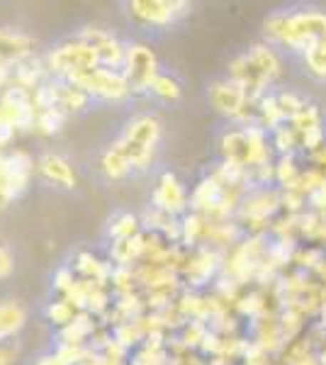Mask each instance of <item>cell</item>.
I'll return each instance as SVG.
<instances>
[{"label": "cell", "mask_w": 326, "mask_h": 365, "mask_svg": "<svg viewBox=\"0 0 326 365\" xmlns=\"http://www.w3.org/2000/svg\"><path fill=\"white\" fill-rule=\"evenodd\" d=\"M265 34L285 49L302 54L307 46L326 39V13L322 10L275 13L265 20Z\"/></svg>", "instance_id": "6da1fadb"}, {"label": "cell", "mask_w": 326, "mask_h": 365, "mask_svg": "<svg viewBox=\"0 0 326 365\" xmlns=\"http://www.w3.org/2000/svg\"><path fill=\"white\" fill-rule=\"evenodd\" d=\"M117 144L127 154L134 170L149 168L153 161V151L161 144V122L151 115H136L127 122Z\"/></svg>", "instance_id": "7a4b0ae2"}, {"label": "cell", "mask_w": 326, "mask_h": 365, "mask_svg": "<svg viewBox=\"0 0 326 365\" xmlns=\"http://www.w3.org/2000/svg\"><path fill=\"white\" fill-rule=\"evenodd\" d=\"M98 66L100 63H98L96 51L83 42V39L66 42L46 54V68H49L51 73H56L61 81H71V78H76V76L86 73V71H93Z\"/></svg>", "instance_id": "3957f363"}, {"label": "cell", "mask_w": 326, "mask_h": 365, "mask_svg": "<svg viewBox=\"0 0 326 365\" xmlns=\"http://www.w3.org/2000/svg\"><path fill=\"white\" fill-rule=\"evenodd\" d=\"M68 83L83 88V91H86L93 100L96 98H100V100H122L132 93L122 71L100 68V66L76 76V78H71Z\"/></svg>", "instance_id": "277c9868"}, {"label": "cell", "mask_w": 326, "mask_h": 365, "mask_svg": "<svg viewBox=\"0 0 326 365\" xmlns=\"http://www.w3.org/2000/svg\"><path fill=\"white\" fill-rule=\"evenodd\" d=\"M124 78L129 83L132 93H144L149 91L153 78L158 76V61L156 54L146 44H132L127 46V54H124Z\"/></svg>", "instance_id": "5b68a950"}, {"label": "cell", "mask_w": 326, "mask_h": 365, "mask_svg": "<svg viewBox=\"0 0 326 365\" xmlns=\"http://www.w3.org/2000/svg\"><path fill=\"white\" fill-rule=\"evenodd\" d=\"M188 3H170V0H136L129 3V13L146 27H168L180 15L188 13Z\"/></svg>", "instance_id": "8992f818"}, {"label": "cell", "mask_w": 326, "mask_h": 365, "mask_svg": "<svg viewBox=\"0 0 326 365\" xmlns=\"http://www.w3.org/2000/svg\"><path fill=\"white\" fill-rule=\"evenodd\" d=\"M81 39L96 51L98 56V63L103 68H112V71H122L124 68V54L127 49L112 37L110 32L105 29H98V27H91L88 32L81 34Z\"/></svg>", "instance_id": "52a82bcc"}, {"label": "cell", "mask_w": 326, "mask_h": 365, "mask_svg": "<svg viewBox=\"0 0 326 365\" xmlns=\"http://www.w3.org/2000/svg\"><path fill=\"white\" fill-rule=\"evenodd\" d=\"M210 100L222 115H239L246 105V88L231 78L217 81L210 86Z\"/></svg>", "instance_id": "ba28073f"}, {"label": "cell", "mask_w": 326, "mask_h": 365, "mask_svg": "<svg viewBox=\"0 0 326 365\" xmlns=\"http://www.w3.org/2000/svg\"><path fill=\"white\" fill-rule=\"evenodd\" d=\"M39 175L49 182L51 187H61V190H71L76 185V173L71 163L58 154H44L37 163Z\"/></svg>", "instance_id": "9c48e42d"}, {"label": "cell", "mask_w": 326, "mask_h": 365, "mask_svg": "<svg viewBox=\"0 0 326 365\" xmlns=\"http://www.w3.org/2000/svg\"><path fill=\"white\" fill-rule=\"evenodd\" d=\"M32 51V39L20 32H8L0 29V61L8 63H22Z\"/></svg>", "instance_id": "30bf717a"}, {"label": "cell", "mask_w": 326, "mask_h": 365, "mask_svg": "<svg viewBox=\"0 0 326 365\" xmlns=\"http://www.w3.org/2000/svg\"><path fill=\"white\" fill-rule=\"evenodd\" d=\"M188 202V195H185V187L180 185V182L175 180V175L165 173L161 182H158L156 187V205L165 212H180L183 207H185Z\"/></svg>", "instance_id": "8fae6325"}, {"label": "cell", "mask_w": 326, "mask_h": 365, "mask_svg": "<svg viewBox=\"0 0 326 365\" xmlns=\"http://www.w3.org/2000/svg\"><path fill=\"white\" fill-rule=\"evenodd\" d=\"M100 170H103V175L108 180H124L129 173H134L132 163H129L127 154L120 149L117 141L108 151H103V156H100Z\"/></svg>", "instance_id": "7c38bea8"}, {"label": "cell", "mask_w": 326, "mask_h": 365, "mask_svg": "<svg viewBox=\"0 0 326 365\" xmlns=\"http://www.w3.org/2000/svg\"><path fill=\"white\" fill-rule=\"evenodd\" d=\"M25 322H27V314L20 302H15V299L0 302V341H8V339H13L15 334H20Z\"/></svg>", "instance_id": "4fadbf2b"}, {"label": "cell", "mask_w": 326, "mask_h": 365, "mask_svg": "<svg viewBox=\"0 0 326 365\" xmlns=\"http://www.w3.org/2000/svg\"><path fill=\"white\" fill-rule=\"evenodd\" d=\"M248 61L256 66V71L265 81H272L280 76V58H277V54L270 49V46H265V44L253 46L251 54H248Z\"/></svg>", "instance_id": "5bb4252c"}, {"label": "cell", "mask_w": 326, "mask_h": 365, "mask_svg": "<svg viewBox=\"0 0 326 365\" xmlns=\"http://www.w3.org/2000/svg\"><path fill=\"white\" fill-rule=\"evenodd\" d=\"M300 56H302V63H305L307 71H310L314 78L326 81V39L307 46Z\"/></svg>", "instance_id": "9a60e30c"}, {"label": "cell", "mask_w": 326, "mask_h": 365, "mask_svg": "<svg viewBox=\"0 0 326 365\" xmlns=\"http://www.w3.org/2000/svg\"><path fill=\"white\" fill-rule=\"evenodd\" d=\"M149 93L153 98L161 100V103H175L183 91H180V83H178L170 73H158L156 78H153Z\"/></svg>", "instance_id": "2e32d148"}, {"label": "cell", "mask_w": 326, "mask_h": 365, "mask_svg": "<svg viewBox=\"0 0 326 365\" xmlns=\"http://www.w3.org/2000/svg\"><path fill=\"white\" fill-rule=\"evenodd\" d=\"M61 125H63V113L56 108L41 110L37 115V129L41 134H58L61 132Z\"/></svg>", "instance_id": "e0dca14e"}, {"label": "cell", "mask_w": 326, "mask_h": 365, "mask_svg": "<svg viewBox=\"0 0 326 365\" xmlns=\"http://www.w3.org/2000/svg\"><path fill=\"white\" fill-rule=\"evenodd\" d=\"M134 232H136V217L134 215H122L120 220L112 225V237H117V239H132Z\"/></svg>", "instance_id": "ac0fdd59"}, {"label": "cell", "mask_w": 326, "mask_h": 365, "mask_svg": "<svg viewBox=\"0 0 326 365\" xmlns=\"http://www.w3.org/2000/svg\"><path fill=\"white\" fill-rule=\"evenodd\" d=\"M46 314H49L51 322L61 324V327H68V324L73 322V309L68 307V302H54L49 309H46Z\"/></svg>", "instance_id": "d6986e66"}, {"label": "cell", "mask_w": 326, "mask_h": 365, "mask_svg": "<svg viewBox=\"0 0 326 365\" xmlns=\"http://www.w3.org/2000/svg\"><path fill=\"white\" fill-rule=\"evenodd\" d=\"M13 268H15L13 253H10V249H5V246L0 244V278H8V275L13 273Z\"/></svg>", "instance_id": "ffe728a7"}, {"label": "cell", "mask_w": 326, "mask_h": 365, "mask_svg": "<svg viewBox=\"0 0 326 365\" xmlns=\"http://www.w3.org/2000/svg\"><path fill=\"white\" fill-rule=\"evenodd\" d=\"M15 356H17L15 346H3V344H0V365H13Z\"/></svg>", "instance_id": "44dd1931"}, {"label": "cell", "mask_w": 326, "mask_h": 365, "mask_svg": "<svg viewBox=\"0 0 326 365\" xmlns=\"http://www.w3.org/2000/svg\"><path fill=\"white\" fill-rule=\"evenodd\" d=\"M39 365H63V361L58 356H46V358H41Z\"/></svg>", "instance_id": "7402d4cb"}, {"label": "cell", "mask_w": 326, "mask_h": 365, "mask_svg": "<svg viewBox=\"0 0 326 365\" xmlns=\"http://www.w3.org/2000/svg\"><path fill=\"white\" fill-rule=\"evenodd\" d=\"M5 78H8V66H5V63L0 61V88L5 86Z\"/></svg>", "instance_id": "603a6c76"}, {"label": "cell", "mask_w": 326, "mask_h": 365, "mask_svg": "<svg viewBox=\"0 0 326 365\" xmlns=\"http://www.w3.org/2000/svg\"><path fill=\"white\" fill-rule=\"evenodd\" d=\"M3 161H5V156H3V154H0V166H3Z\"/></svg>", "instance_id": "cb8c5ba5"}, {"label": "cell", "mask_w": 326, "mask_h": 365, "mask_svg": "<svg viewBox=\"0 0 326 365\" xmlns=\"http://www.w3.org/2000/svg\"><path fill=\"white\" fill-rule=\"evenodd\" d=\"M0 344H3V341H0Z\"/></svg>", "instance_id": "d4e9b609"}]
</instances>
